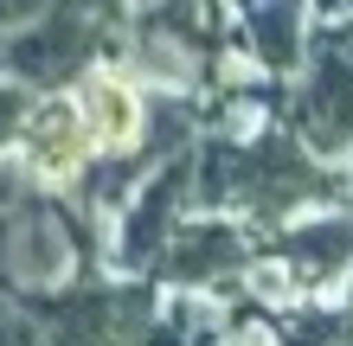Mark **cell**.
<instances>
[{
  "label": "cell",
  "mask_w": 353,
  "mask_h": 346,
  "mask_svg": "<svg viewBox=\"0 0 353 346\" xmlns=\"http://www.w3.org/2000/svg\"><path fill=\"white\" fill-rule=\"evenodd\" d=\"M19 160L46 180H71L90 167V154H97V141H90V122L84 109H77V96L71 90H39V103H26V116H19Z\"/></svg>",
  "instance_id": "cell-7"
},
{
  "label": "cell",
  "mask_w": 353,
  "mask_h": 346,
  "mask_svg": "<svg viewBox=\"0 0 353 346\" xmlns=\"http://www.w3.org/2000/svg\"><path fill=\"white\" fill-rule=\"evenodd\" d=\"M276 346H353V327L347 314H283L270 321Z\"/></svg>",
  "instance_id": "cell-12"
},
{
  "label": "cell",
  "mask_w": 353,
  "mask_h": 346,
  "mask_svg": "<svg viewBox=\"0 0 353 346\" xmlns=\"http://www.w3.org/2000/svg\"><path fill=\"white\" fill-rule=\"evenodd\" d=\"M341 314H347V327H353V295H347V308H341Z\"/></svg>",
  "instance_id": "cell-16"
},
{
  "label": "cell",
  "mask_w": 353,
  "mask_h": 346,
  "mask_svg": "<svg viewBox=\"0 0 353 346\" xmlns=\"http://www.w3.org/2000/svg\"><path fill=\"white\" fill-rule=\"evenodd\" d=\"M341 180L321 173L289 135L257 141H205L193 154V206H244L257 218H283L308 199H334Z\"/></svg>",
  "instance_id": "cell-1"
},
{
  "label": "cell",
  "mask_w": 353,
  "mask_h": 346,
  "mask_svg": "<svg viewBox=\"0 0 353 346\" xmlns=\"http://www.w3.org/2000/svg\"><path fill=\"white\" fill-rule=\"evenodd\" d=\"M296 135L315 154H353V26H327L315 45V71L296 90Z\"/></svg>",
  "instance_id": "cell-5"
},
{
  "label": "cell",
  "mask_w": 353,
  "mask_h": 346,
  "mask_svg": "<svg viewBox=\"0 0 353 346\" xmlns=\"http://www.w3.org/2000/svg\"><path fill=\"white\" fill-rule=\"evenodd\" d=\"M32 13H46V0H0V39H7L13 26H26Z\"/></svg>",
  "instance_id": "cell-15"
},
{
  "label": "cell",
  "mask_w": 353,
  "mask_h": 346,
  "mask_svg": "<svg viewBox=\"0 0 353 346\" xmlns=\"http://www.w3.org/2000/svg\"><path fill=\"white\" fill-rule=\"evenodd\" d=\"M39 346H168V321L141 282H84L39 321Z\"/></svg>",
  "instance_id": "cell-4"
},
{
  "label": "cell",
  "mask_w": 353,
  "mask_h": 346,
  "mask_svg": "<svg viewBox=\"0 0 353 346\" xmlns=\"http://www.w3.org/2000/svg\"><path fill=\"white\" fill-rule=\"evenodd\" d=\"M296 282H334L353 270V218H308V225L283 231L270 244Z\"/></svg>",
  "instance_id": "cell-10"
},
{
  "label": "cell",
  "mask_w": 353,
  "mask_h": 346,
  "mask_svg": "<svg viewBox=\"0 0 353 346\" xmlns=\"http://www.w3.org/2000/svg\"><path fill=\"white\" fill-rule=\"evenodd\" d=\"M0 346H39V321L13 314V308H0Z\"/></svg>",
  "instance_id": "cell-14"
},
{
  "label": "cell",
  "mask_w": 353,
  "mask_h": 346,
  "mask_svg": "<svg viewBox=\"0 0 353 346\" xmlns=\"http://www.w3.org/2000/svg\"><path fill=\"white\" fill-rule=\"evenodd\" d=\"M122 32V0H46L26 26L0 39V71L26 90H65L77 84L103 45Z\"/></svg>",
  "instance_id": "cell-2"
},
{
  "label": "cell",
  "mask_w": 353,
  "mask_h": 346,
  "mask_svg": "<svg viewBox=\"0 0 353 346\" xmlns=\"http://www.w3.org/2000/svg\"><path fill=\"white\" fill-rule=\"evenodd\" d=\"M19 116H26V84H13V77L0 71V148L19 135Z\"/></svg>",
  "instance_id": "cell-13"
},
{
  "label": "cell",
  "mask_w": 353,
  "mask_h": 346,
  "mask_svg": "<svg viewBox=\"0 0 353 346\" xmlns=\"http://www.w3.org/2000/svg\"><path fill=\"white\" fill-rule=\"evenodd\" d=\"M186 206H193V154H168V160L148 167V180L129 193L110 257L122 263V270H154L161 244L180 231V212H186Z\"/></svg>",
  "instance_id": "cell-6"
},
{
  "label": "cell",
  "mask_w": 353,
  "mask_h": 346,
  "mask_svg": "<svg viewBox=\"0 0 353 346\" xmlns=\"http://www.w3.org/2000/svg\"><path fill=\"white\" fill-rule=\"evenodd\" d=\"M238 19L263 71L302 65V0H238Z\"/></svg>",
  "instance_id": "cell-11"
},
{
  "label": "cell",
  "mask_w": 353,
  "mask_h": 346,
  "mask_svg": "<svg viewBox=\"0 0 353 346\" xmlns=\"http://www.w3.org/2000/svg\"><path fill=\"white\" fill-rule=\"evenodd\" d=\"M77 109H84V122H90L97 154H129V148H141L148 96H141L122 71H84V84H77Z\"/></svg>",
  "instance_id": "cell-9"
},
{
  "label": "cell",
  "mask_w": 353,
  "mask_h": 346,
  "mask_svg": "<svg viewBox=\"0 0 353 346\" xmlns=\"http://www.w3.org/2000/svg\"><path fill=\"white\" fill-rule=\"evenodd\" d=\"M84 250L90 244L77 212L39 193V180L0 199V282L13 295H58L84 270Z\"/></svg>",
  "instance_id": "cell-3"
},
{
  "label": "cell",
  "mask_w": 353,
  "mask_h": 346,
  "mask_svg": "<svg viewBox=\"0 0 353 346\" xmlns=\"http://www.w3.org/2000/svg\"><path fill=\"white\" fill-rule=\"evenodd\" d=\"M244 263H251V237H244L238 225H225V218H193V225H180L168 244H161L154 276L174 282V289H205V282L238 276Z\"/></svg>",
  "instance_id": "cell-8"
}]
</instances>
